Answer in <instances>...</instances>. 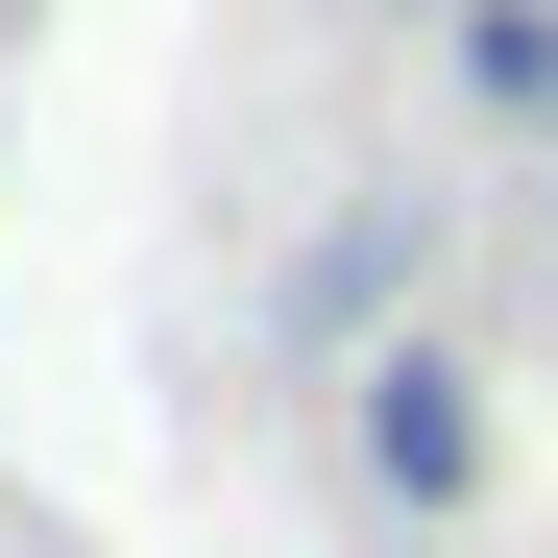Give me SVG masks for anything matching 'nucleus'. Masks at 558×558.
Returning a JSON list of instances; mask_svg holds the SVG:
<instances>
[{
    "label": "nucleus",
    "mask_w": 558,
    "mask_h": 558,
    "mask_svg": "<svg viewBox=\"0 0 558 558\" xmlns=\"http://www.w3.org/2000/svg\"><path fill=\"white\" fill-rule=\"evenodd\" d=\"M340 437H364V486H389L413 534L486 510V364H461V340H364L340 364Z\"/></svg>",
    "instance_id": "nucleus-1"
},
{
    "label": "nucleus",
    "mask_w": 558,
    "mask_h": 558,
    "mask_svg": "<svg viewBox=\"0 0 558 558\" xmlns=\"http://www.w3.org/2000/svg\"><path fill=\"white\" fill-rule=\"evenodd\" d=\"M461 98L510 146H558V0H461Z\"/></svg>",
    "instance_id": "nucleus-2"
},
{
    "label": "nucleus",
    "mask_w": 558,
    "mask_h": 558,
    "mask_svg": "<svg viewBox=\"0 0 558 558\" xmlns=\"http://www.w3.org/2000/svg\"><path fill=\"white\" fill-rule=\"evenodd\" d=\"M389 292H413V219H340V243L292 267V316H316L340 364H364V340H389Z\"/></svg>",
    "instance_id": "nucleus-3"
}]
</instances>
